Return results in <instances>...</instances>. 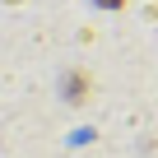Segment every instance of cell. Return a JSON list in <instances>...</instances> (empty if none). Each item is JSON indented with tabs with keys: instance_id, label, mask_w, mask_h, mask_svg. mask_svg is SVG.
<instances>
[{
	"instance_id": "6da1fadb",
	"label": "cell",
	"mask_w": 158,
	"mask_h": 158,
	"mask_svg": "<svg viewBox=\"0 0 158 158\" xmlns=\"http://www.w3.org/2000/svg\"><path fill=\"white\" fill-rule=\"evenodd\" d=\"M102 5H121V0H102Z\"/></svg>"
}]
</instances>
